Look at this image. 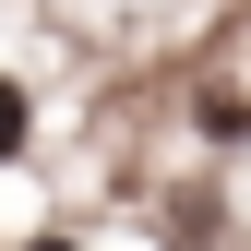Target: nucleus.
<instances>
[{
  "instance_id": "f257e3e1",
  "label": "nucleus",
  "mask_w": 251,
  "mask_h": 251,
  "mask_svg": "<svg viewBox=\"0 0 251 251\" xmlns=\"http://www.w3.org/2000/svg\"><path fill=\"white\" fill-rule=\"evenodd\" d=\"M12 144H24V96L0 84V155H12Z\"/></svg>"
},
{
  "instance_id": "f03ea898",
  "label": "nucleus",
  "mask_w": 251,
  "mask_h": 251,
  "mask_svg": "<svg viewBox=\"0 0 251 251\" xmlns=\"http://www.w3.org/2000/svg\"><path fill=\"white\" fill-rule=\"evenodd\" d=\"M24 251H84V239H24Z\"/></svg>"
}]
</instances>
